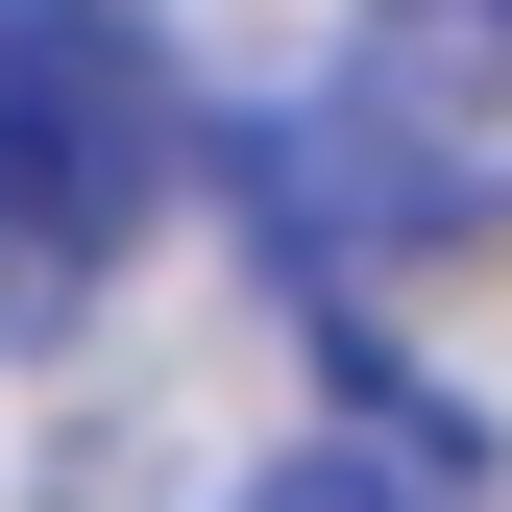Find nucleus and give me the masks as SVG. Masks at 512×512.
<instances>
[{
  "label": "nucleus",
  "instance_id": "nucleus-1",
  "mask_svg": "<svg viewBox=\"0 0 512 512\" xmlns=\"http://www.w3.org/2000/svg\"><path fill=\"white\" fill-rule=\"evenodd\" d=\"M171 49L122 25V0H0V293H74L147 244L171 196Z\"/></svg>",
  "mask_w": 512,
  "mask_h": 512
},
{
  "label": "nucleus",
  "instance_id": "nucleus-2",
  "mask_svg": "<svg viewBox=\"0 0 512 512\" xmlns=\"http://www.w3.org/2000/svg\"><path fill=\"white\" fill-rule=\"evenodd\" d=\"M220 512H488V415H464V391H415V366H342V415L269 439Z\"/></svg>",
  "mask_w": 512,
  "mask_h": 512
},
{
  "label": "nucleus",
  "instance_id": "nucleus-3",
  "mask_svg": "<svg viewBox=\"0 0 512 512\" xmlns=\"http://www.w3.org/2000/svg\"><path fill=\"white\" fill-rule=\"evenodd\" d=\"M366 25H415V49H512V0H366Z\"/></svg>",
  "mask_w": 512,
  "mask_h": 512
}]
</instances>
